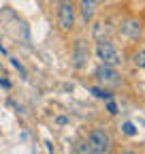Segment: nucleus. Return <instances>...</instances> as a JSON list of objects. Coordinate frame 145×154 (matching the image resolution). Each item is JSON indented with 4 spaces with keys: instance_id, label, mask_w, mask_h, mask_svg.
I'll return each mask as SVG.
<instances>
[{
    "instance_id": "1",
    "label": "nucleus",
    "mask_w": 145,
    "mask_h": 154,
    "mask_svg": "<svg viewBox=\"0 0 145 154\" xmlns=\"http://www.w3.org/2000/svg\"><path fill=\"white\" fill-rule=\"evenodd\" d=\"M96 56L107 66H120L122 64V56H120L117 47L111 41H107V38H98L96 41Z\"/></svg>"
},
{
    "instance_id": "2",
    "label": "nucleus",
    "mask_w": 145,
    "mask_h": 154,
    "mask_svg": "<svg viewBox=\"0 0 145 154\" xmlns=\"http://www.w3.org/2000/svg\"><path fill=\"white\" fill-rule=\"evenodd\" d=\"M87 146L94 154H109L111 152V135L105 128H92L87 133Z\"/></svg>"
},
{
    "instance_id": "3",
    "label": "nucleus",
    "mask_w": 145,
    "mask_h": 154,
    "mask_svg": "<svg viewBox=\"0 0 145 154\" xmlns=\"http://www.w3.org/2000/svg\"><path fill=\"white\" fill-rule=\"evenodd\" d=\"M96 79H98V84L100 86H105V88H111V90H115V88H120L122 86V75L115 71V66H107V64H100L98 69H96Z\"/></svg>"
},
{
    "instance_id": "4",
    "label": "nucleus",
    "mask_w": 145,
    "mask_h": 154,
    "mask_svg": "<svg viewBox=\"0 0 145 154\" xmlns=\"http://www.w3.org/2000/svg\"><path fill=\"white\" fill-rule=\"evenodd\" d=\"M58 24L64 32L72 30L75 26V5L72 0H60V7H58Z\"/></svg>"
},
{
    "instance_id": "5",
    "label": "nucleus",
    "mask_w": 145,
    "mask_h": 154,
    "mask_svg": "<svg viewBox=\"0 0 145 154\" xmlns=\"http://www.w3.org/2000/svg\"><path fill=\"white\" fill-rule=\"evenodd\" d=\"M120 34L135 41V38H141L143 26H141L139 19H135V17H126V19H122V24H120Z\"/></svg>"
},
{
    "instance_id": "6",
    "label": "nucleus",
    "mask_w": 145,
    "mask_h": 154,
    "mask_svg": "<svg viewBox=\"0 0 145 154\" xmlns=\"http://www.w3.org/2000/svg\"><path fill=\"white\" fill-rule=\"evenodd\" d=\"M72 66L75 69H83L87 58H90V51L85 47V41H75V47H72Z\"/></svg>"
},
{
    "instance_id": "7",
    "label": "nucleus",
    "mask_w": 145,
    "mask_h": 154,
    "mask_svg": "<svg viewBox=\"0 0 145 154\" xmlns=\"http://www.w3.org/2000/svg\"><path fill=\"white\" fill-rule=\"evenodd\" d=\"M96 7H98V0H79V11H81L83 22H92L94 19Z\"/></svg>"
},
{
    "instance_id": "8",
    "label": "nucleus",
    "mask_w": 145,
    "mask_h": 154,
    "mask_svg": "<svg viewBox=\"0 0 145 154\" xmlns=\"http://www.w3.org/2000/svg\"><path fill=\"white\" fill-rule=\"evenodd\" d=\"M132 62H135V66L145 69V49H143V51H137V54L132 56Z\"/></svg>"
},
{
    "instance_id": "9",
    "label": "nucleus",
    "mask_w": 145,
    "mask_h": 154,
    "mask_svg": "<svg viewBox=\"0 0 145 154\" xmlns=\"http://www.w3.org/2000/svg\"><path fill=\"white\" fill-rule=\"evenodd\" d=\"M92 94L94 96H98V99H111V94H109V92H105V90H100V88H92Z\"/></svg>"
},
{
    "instance_id": "10",
    "label": "nucleus",
    "mask_w": 145,
    "mask_h": 154,
    "mask_svg": "<svg viewBox=\"0 0 145 154\" xmlns=\"http://www.w3.org/2000/svg\"><path fill=\"white\" fill-rule=\"evenodd\" d=\"M77 154H94V152H92V148H90L87 141H85V143H79L77 146Z\"/></svg>"
},
{
    "instance_id": "11",
    "label": "nucleus",
    "mask_w": 145,
    "mask_h": 154,
    "mask_svg": "<svg viewBox=\"0 0 145 154\" xmlns=\"http://www.w3.org/2000/svg\"><path fill=\"white\" fill-rule=\"evenodd\" d=\"M124 133H126V135H130V137H132V135L137 133L135 124H130V122H126V124H124Z\"/></svg>"
},
{
    "instance_id": "12",
    "label": "nucleus",
    "mask_w": 145,
    "mask_h": 154,
    "mask_svg": "<svg viewBox=\"0 0 145 154\" xmlns=\"http://www.w3.org/2000/svg\"><path fill=\"white\" fill-rule=\"evenodd\" d=\"M107 109H109V113H111V116H115V113H117V105H115L111 99L107 101Z\"/></svg>"
},
{
    "instance_id": "13",
    "label": "nucleus",
    "mask_w": 145,
    "mask_h": 154,
    "mask_svg": "<svg viewBox=\"0 0 145 154\" xmlns=\"http://www.w3.org/2000/svg\"><path fill=\"white\" fill-rule=\"evenodd\" d=\"M120 154H137V152H132V150H124V152H120Z\"/></svg>"
}]
</instances>
